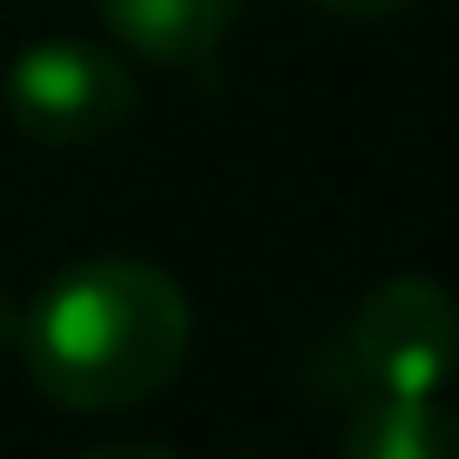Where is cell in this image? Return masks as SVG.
Returning <instances> with one entry per match:
<instances>
[{
    "instance_id": "6da1fadb",
    "label": "cell",
    "mask_w": 459,
    "mask_h": 459,
    "mask_svg": "<svg viewBox=\"0 0 459 459\" xmlns=\"http://www.w3.org/2000/svg\"><path fill=\"white\" fill-rule=\"evenodd\" d=\"M21 365L68 412L143 405L189 359V290L143 257H82L21 304Z\"/></svg>"
},
{
    "instance_id": "7a4b0ae2",
    "label": "cell",
    "mask_w": 459,
    "mask_h": 459,
    "mask_svg": "<svg viewBox=\"0 0 459 459\" xmlns=\"http://www.w3.org/2000/svg\"><path fill=\"white\" fill-rule=\"evenodd\" d=\"M365 399H439L459 372V304L432 277H378L338 331Z\"/></svg>"
},
{
    "instance_id": "3957f363",
    "label": "cell",
    "mask_w": 459,
    "mask_h": 459,
    "mask_svg": "<svg viewBox=\"0 0 459 459\" xmlns=\"http://www.w3.org/2000/svg\"><path fill=\"white\" fill-rule=\"evenodd\" d=\"M0 108L41 149H95L135 115V74L95 41H34L0 74Z\"/></svg>"
},
{
    "instance_id": "277c9868",
    "label": "cell",
    "mask_w": 459,
    "mask_h": 459,
    "mask_svg": "<svg viewBox=\"0 0 459 459\" xmlns=\"http://www.w3.org/2000/svg\"><path fill=\"white\" fill-rule=\"evenodd\" d=\"M250 0H95L101 28L156 68H196L223 48Z\"/></svg>"
},
{
    "instance_id": "5b68a950",
    "label": "cell",
    "mask_w": 459,
    "mask_h": 459,
    "mask_svg": "<svg viewBox=\"0 0 459 459\" xmlns=\"http://www.w3.org/2000/svg\"><path fill=\"white\" fill-rule=\"evenodd\" d=\"M338 459H459V412L439 399H365L344 419Z\"/></svg>"
},
{
    "instance_id": "8992f818",
    "label": "cell",
    "mask_w": 459,
    "mask_h": 459,
    "mask_svg": "<svg viewBox=\"0 0 459 459\" xmlns=\"http://www.w3.org/2000/svg\"><path fill=\"white\" fill-rule=\"evenodd\" d=\"M74 459H183L176 446H156V439H108V446H88Z\"/></svg>"
},
{
    "instance_id": "52a82bcc",
    "label": "cell",
    "mask_w": 459,
    "mask_h": 459,
    "mask_svg": "<svg viewBox=\"0 0 459 459\" xmlns=\"http://www.w3.org/2000/svg\"><path fill=\"white\" fill-rule=\"evenodd\" d=\"M325 14H344V21H385V14H405L412 0H311Z\"/></svg>"
},
{
    "instance_id": "ba28073f",
    "label": "cell",
    "mask_w": 459,
    "mask_h": 459,
    "mask_svg": "<svg viewBox=\"0 0 459 459\" xmlns=\"http://www.w3.org/2000/svg\"><path fill=\"white\" fill-rule=\"evenodd\" d=\"M14 338H21V298H7V290H0V351H7Z\"/></svg>"
}]
</instances>
